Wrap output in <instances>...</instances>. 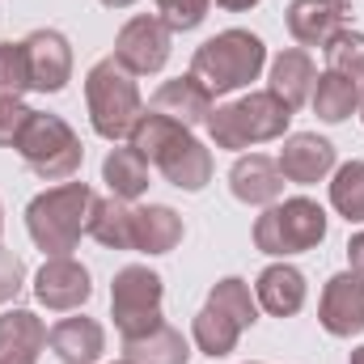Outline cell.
<instances>
[{"label":"cell","instance_id":"6","mask_svg":"<svg viewBox=\"0 0 364 364\" xmlns=\"http://www.w3.org/2000/svg\"><path fill=\"white\" fill-rule=\"evenodd\" d=\"M322 242H326V208L309 195L279 199L272 208H263V216L255 220V246L272 259L309 255Z\"/></svg>","mask_w":364,"mask_h":364},{"label":"cell","instance_id":"29","mask_svg":"<svg viewBox=\"0 0 364 364\" xmlns=\"http://www.w3.org/2000/svg\"><path fill=\"white\" fill-rule=\"evenodd\" d=\"M322 51H326V73L364 81V34L360 30H339Z\"/></svg>","mask_w":364,"mask_h":364},{"label":"cell","instance_id":"15","mask_svg":"<svg viewBox=\"0 0 364 364\" xmlns=\"http://www.w3.org/2000/svg\"><path fill=\"white\" fill-rule=\"evenodd\" d=\"M229 191L246 208H272L284 199V174L279 161L267 153H242L229 170Z\"/></svg>","mask_w":364,"mask_h":364},{"label":"cell","instance_id":"19","mask_svg":"<svg viewBox=\"0 0 364 364\" xmlns=\"http://www.w3.org/2000/svg\"><path fill=\"white\" fill-rule=\"evenodd\" d=\"M149 110L174 119V123H182V127H199V123H208V114L216 110V97L208 93L203 81H195V77L186 73V77H174V81H166L161 90L153 93Z\"/></svg>","mask_w":364,"mask_h":364},{"label":"cell","instance_id":"5","mask_svg":"<svg viewBox=\"0 0 364 364\" xmlns=\"http://www.w3.org/2000/svg\"><path fill=\"white\" fill-rule=\"evenodd\" d=\"M85 110H90V123L102 140H127L136 119L144 114V97H140V85L136 77L114 60H97L90 73H85Z\"/></svg>","mask_w":364,"mask_h":364},{"label":"cell","instance_id":"35","mask_svg":"<svg viewBox=\"0 0 364 364\" xmlns=\"http://www.w3.org/2000/svg\"><path fill=\"white\" fill-rule=\"evenodd\" d=\"M263 0H216V9H225V13H250V9H259Z\"/></svg>","mask_w":364,"mask_h":364},{"label":"cell","instance_id":"1","mask_svg":"<svg viewBox=\"0 0 364 364\" xmlns=\"http://www.w3.org/2000/svg\"><path fill=\"white\" fill-rule=\"evenodd\" d=\"M127 140L153 170H161V178L186 195H199L212 182V149L195 140L191 127H182L157 110H144Z\"/></svg>","mask_w":364,"mask_h":364},{"label":"cell","instance_id":"22","mask_svg":"<svg viewBox=\"0 0 364 364\" xmlns=\"http://www.w3.org/2000/svg\"><path fill=\"white\" fill-rule=\"evenodd\" d=\"M102 182H106V191H110L114 199L132 203V199L149 195L153 166H149L132 144H127V149H110V153H106V161H102Z\"/></svg>","mask_w":364,"mask_h":364},{"label":"cell","instance_id":"33","mask_svg":"<svg viewBox=\"0 0 364 364\" xmlns=\"http://www.w3.org/2000/svg\"><path fill=\"white\" fill-rule=\"evenodd\" d=\"M21 288H26V263H21L13 250L0 246V309L13 305V301L21 296Z\"/></svg>","mask_w":364,"mask_h":364},{"label":"cell","instance_id":"9","mask_svg":"<svg viewBox=\"0 0 364 364\" xmlns=\"http://www.w3.org/2000/svg\"><path fill=\"white\" fill-rule=\"evenodd\" d=\"M174 51V30L157 17V13H140L132 21H123V30L114 34V60L132 73V77H153L170 64Z\"/></svg>","mask_w":364,"mask_h":364},{"label":"cell","instance_id":"24","mask_svg":"<svg viewBox=\"0 0 364 364\" xmlns=\"http://www.w3.org/2000/svg\"><path fill=\"white\" fill-rule=\"evenodd\" d=\"M123 360L127 364H186L191 360V343L182 339L174 326H153L140 339H123Z\"/></svg>","mask_w":364,"mask_h":364},{"label":"cell","instance_id":"23","mask_svg":"<svg viewBox=\"0 0 364 364\" xmlns=\"http://www.w3.org/2000/svg\"><path fill=\"white\" fill-rule=\"evenodd\" d=\"M309 106H314V114L322 123H343V119H352L360 110V81L339 77V73H318Z\"/></svg>","mask_w":364,"mask_h":364},{"label":"cell","instance_id":"40","mask_svg":"<svg viewBox=\"0 0 364 364\" xmlns=\"http://www.w3.org/2000/svg\"><path fill=\"white\" fill-rule=\"evenodd\" d=\"M114 364H127V360H114Z\"/></svg>","mask_w":364,"mask_h":364},{"label":"cell","instance_id":"4","mask_svg":"<svg viewBox=\"0 0 364 364\" xmlns=\"http://www.w3.org/2000/svg\"><path fill=\"white\" fill-rule=\"evenodd\" d=\"M208 136L216 149H229V153H242V149H255V144H272L284 140L288 127H292V106L279 102L272 90H255L229 106H216L208 114Z\"/></svg>","mask_w":364,"mask_h":364},{"label":"cell","instance_id":"2","mask_svg":"<svg viewBox=\"0 0 364 364\" xmlns=\"http://www.w3.org/2000/svg\"><path fill=\"white\" fill-rule=\"evenodd\" d=\"M93 186L90 182H55L47 191H38L26 208V229H30V242L47 255V259H60V255H73L81 246V237L90 233V212H93Z\"/></svg>","mask_w":364,"mask_h":364},{"label":"cell","instance_id":"8","mask_svg":"<svg viewBox=\"0 0 364 364\" xmlns=\"http://www.w3.org/2000/svg\"><path fill=\"white\" fill-rule=\"evenodd\" d=\"M161 301H166V279L144 267V263H127L110 279V318L114 331L123 339H140L153 326H161Z\"/></svg>","mask_w":364,"mask_h":364},{"label":"cell","instance_id":"41","mask_svg":"<svg viewBox=\"0 0 364 364\" xmlns=\"http://www.w3.org/2000/svg\"><path fill=\"white\" fill-rule=\"evenodd\" d=\"M250 364H259V360H250Z\"/></svg>","mask_w":364,"mask_h":364},{"label":"cell","instance_id":"10","mask_svg":"<svg viewBox=\"0 0 364 364\" xmlns=\"http://www.w3.org/2000/svg\"><path fill=\"white\" fill-rule=\"evenodd\" d=\"M93 296V279L90 267L77 263L73 255H60V259H43V267L34 272V301L51 314H73L81 309Z\"/></svg>","mask_w":364,"mask_h":364},{"label":"cell","instance_id":"36","mask_svg":"<svg viewBox=\"0 0 364 364\" xmlns=\"http://www.w3.org/2000/svg\"><path fill=\"white\" fill-rule=\"evenodd\" d=\"M97 4H106V9H132V4H140V0H97Z\"/></svg>","mask_w":364,"mask_h":364},{"label":"cell","instance_id":"34","mask_svg":"<svg viewBox=\"0 0 364 364\" xmlns=\"http://www.w3.org/2000/svg\"><path fill=\"white\" fill-rule=\"evenodd\" d=\"M348 263H352V272L364 275V229L352 233V242H348Z\"/></svg>","mask_w":364,"mask_h":364},{"label":"cell","instance_id":"16","mask_svg":"<svg viewBox=\"0 0 364 364\" xmlns=\"http://www.w3.org/2000/svg\"><path fill=\"white\" fill-rule=\"evenodd\" d=\"M186 237V225L170 203L132 208V250L136 255H170Z\"/></svg>","mask_w":364,"mask_h":364},{"label":"cell","instance_id":"38","mask_svg":"<svg viewBox=\"0 0 364 364\" xmlns=\"http://www.w3.org/2000/svg\"><path fill=\"white\" fill-rule=\"evenodd\" d=\"M0 233H4V203H0Z\"/></svg>","mask_w":364,"mask_h":364},{"label":"cell","instance_id":"27","mask_svg":"<svg viewBox=\"0 0 364 364\" xmlns=\"http://www.w3.org/2000/svg\"><path fill=\"white\" fill-rule=\"evenodd\" d=\"M208 305L220 309L225 318H233L242 331H250V326L259 322V301H255V292H250V284H246L242 275H225V279H216L212 292H208Z\"/></svg>","mask_w":364,"mask_h":364},{"label":"cell","instance_id":"31","mask_svg":"<svg viewBox=\"0 0 364 364\" xmlns=\"http://www.w3.org/2000/svg\"><path fill=\"white\" fill-rule=\"evenodd\" d=\"M157 4V17L174 30V34H186V30H199L212 0H153Z\"/></svg>","mask_w":364,"mask_h":364},{"label":"cell","instance_id":"12","mask_svg":"<svg viewBox=\"0 0 364 364\" xmlns=\"http://www.w3.org/2000/svg\"><path fill=\"white\" fill-rule=\"evenodd\" d=\"M275 161H279L284 182H292V186H314V182H326L335 174L339 153H335V144H331L326 136H318V132H292V136H284V149H279Z\"/></svg>","mask_w":364,"mask_h":364},{"label":"cell","instance_id":"20","mask_svg":"<svg viewBox=\"0 0 364 364\" xmlns=\"http://www.w3.org/2000/svg\"><path fill=\"white\" fill-rule=\"evenodd\" d=\"M51 352L60 356L64 364H97L102 352H106V331L97 318H60L51 326Z\"/></svg>","mask_w":364,"mask_h":364},{"label":"cell","instance_id":"32","mask_svg":"<svg viewBox=\"0 0 364 364\" xmlns=\"http://www.w3.org/2000/svg\"><path fill=\"white\" fill-rule=\"evenodd\" d=\"M30 106L21 97H0V149H17L26 123H30Z\"/></svg>","mask_w":364,"mask_h":364},{"label":"cell","instance_id":"18","mask_svg":"<svg viewBox=\"0 0 364 364\" xmlns=\"http://www.w3.org/2000/svg\"><path fill=\"white\" fill-rule=\"evenodd\" d=\"M305 296H309V284H305V275L296 272L288 259L263 267V275L255 279V301H259V309L272 314V318H292V314H301V309H305Z\"/></svg>","mask_w":364,"mask_h":364},{"label":"cell","instance_id":"39","mask_svg":"<svg viewBox=\"0 0 364 364\" xmlns=\"http://www.w3.org/2000/svg\"><path fill=\"white\" fill-rule=\"evenodd\" d=\"M360 119H364V90H360Z\"/></svg>","mask_w":364,"mask_h":364},{"label":"cell","instance_id":"13","mask_svg":"<svg viewBox=\"0 0 364 364\" xmlns=\"http://www.w3.org/2000/svg\"><path fill=\"white\" fill-rule=\"evenodd\" d=\"M26 60H30V90L34 93H60L73 81V43L43 26V30H30L26 38Z\"/></svg>","mask_w":364,"mask_h":364},{"label":"cell","instance_id":"17","mask_svg":"<svg viewBox=\"0 0 364 364\" xmlns=\"http://www.w3.org/2000/svg\"><path fill=\"white\" fill-rule=\"evenodd\" d=\"M51 331L34 309H4L0 314V364H38Z\"/></svg>","mask_w":364,"mask_h":364},{"label":"cell","instance_id":"28","mask_svg":"<svg viewBox=\"0 0 364 364\" xmlns=\"http://www.w3.org/2000/svg\"><path fill=\"white\" fill-rule=\"evenodd\" d=\"M331 208L348 225H364V161L335 166V174H331Z\"/></svg>","mask_w":364,"mask_h":364},{"label":"cell","instance_id":"7","mask_svg":"<svg viewBox=\"0 0 364 364\" xmlns=\"http://www.w3.org/2000/svg\"><path fill=\"white\" fill-rule=\"evenodd\" d=\"M17 157L26 161V170L43 182H68L81 174V161H85V144L81 136L73 132L68 119L60 114H47V110H34L21 140H17Z\"/></svg>","mask_w":364,"mask_h":364},{"label":"cell","instance_id":"3","mask_svg":"<svg viewBox=\"0 0 364 364\" xmlns=\"http://www.w3.org/2000/svg\"><path fill=\"white\" fill-rule=\"evenodd\" d=\"M267 68V43L250 30H220L212 38H203L191 55V77L203 81L212 97L220 93H237L250 81H259Z\"/></svg>","mask_w":364,"mask_h":364},{"label":"cell","instance_id":"14","mask_svg":"<svg viewBox=\"0 0 364 364\" xmlns=\"http://www.w3.org/2000/svg\"><path fill=\"white\" fill-rule=\"evenodd\" d=\"M352 21V4L348 0H292L284 13L288 34L296 38V47H326L339 30H348Z\"/></svg>","mask_w":364,"mask_h":364},{"label":"cell","instance_id":"37","mask_svg":"<svg viewBox=\"0 0 364 364\" xmlns=\"http://www.w3.org/2000/svg\"><path fill=\"white\" fill-rule=\"evenodd\" d=\"M348 364H364V343L356 348V352H352V356H348Z\"/></svg>","mask_w":364,"mask_h":364},{"label":"cell","instance_id":"26","mask_svg":"<svg viewBox=\"0 0 364 364\" xmlns=\"http://www.w3.org/2000/svg\"><path fill=\"white\" fill-rule=\"evenodd\" d=\"M191 339H195V348H199L208 360H225V356L237 348L242 326H237L233 318H225L220 309L203 305V309L195 314V322H191Z\"/></svg>","mask_w":364,"mask_h":364},{"label":"cell","instance_id":"30","mask_svg":"<svg viewBox=\"0 0 364 364\" xmlns=\"http://www.w3.org/2000/svg\"><path fill=\"white\" fill-rule=\"evenodd\" d=\"M26 93H30L26 43H0V97H26Z\"/></svg>","mask_w":364,"mask_h":364},{"label":"cell","instance_id":"11","mask_svg":"<svg viewBox=\"0 0 364 364\" xmlns=\"http://www.w3.org/2000/svg\"><path fill=\"white\" fill-rule=\"evenodd\" d=\"M318 322L335 339H356L364 335V275L360 272H339L326 279L322 301H318Z\"/></svg>","mask_w":364,"mask_h":364},{"label":"cell","instance_id":"25","mask_svg":"<svg viewBox=\"0 0 364 364\" xmlns=\"http://www.w3.org/2000/svg\"><path fill=\"white\" fill-rule=\"evenodd\" d=\"M90 237L106 250H132V203L106 195V199H93L90 212Z\"/></svg>","mask_w":364,"mask_h":364},{"label":"cell","instance_id":"21","mask_svg":"<svg viewBox=\"0 0 364 364\" xmlns=\"http://www.w3.org/2000/svg\"><path fill=\"white\" fill-rule=\"evenodd\" d=\"M314 81H318V68H314V55H309L305 47H288V51H279V55L272 60L267 90H272L279 102H288L292 110L309 102Z\"/></svg>","mask_w":364,"mask_h":364}]
</instances>
